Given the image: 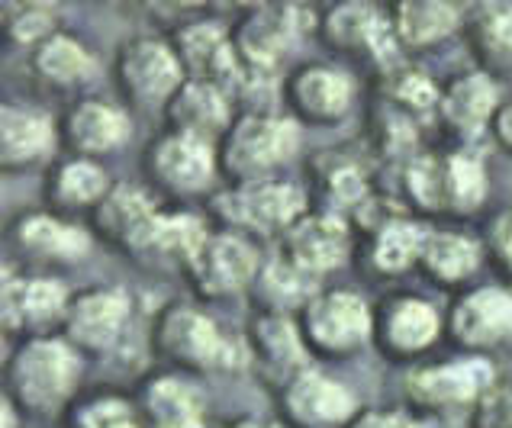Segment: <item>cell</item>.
Masks as SVG:
<instances>
[{
	"mask_svg": "<svg viewBox=\"0 0 512 428\" xmlns=\"http://www.w3.org/2000/svg\"><path fill=\"white\" fill-rule=\"evenodd\" d=\"M493 103H496L493 84L484 75H467V78H461L448 91V97H445V113H448V120L455 123V126L474 132V129L484 126V120H487L490 110H493Z\"/></svg>",
	"mask_w": 512,
	"mask_h": 428,
	"instance_id": "obj_23",
	"label": "cell"
},
{
	"mask_svg": "<svg viewBox=\"0 0 512 428\" xmlns=\"http://www.w3.org/2000/svg\"><path fill=\"white\" fill-rule=\"evenodd\" d=\"M203 242H207V235H203V226L197 223L194 216H162V219H158L155 245L194 258L203 248Z\"/></svg>",
	"mask_w": 512,
	"mask_h": 428,
	"instance_id": "obj_34",
	"label": "cell"
},
{
	"mask_svg": "<svg viewBox=\"0 0 512 428\" xmlns=\"http://www.w3.org/2000/svg\"><path fill=\"white\" fill-rule=\"evenodd\" d=\"M500 136L512 145V107L503 110V116H500Z\"/></svg>",
	"mask_w": 512,
	"mask_h": 428,
	"instance_id": "obj_41",
	"label": "cell"
},
{
	"mask_svg": "<svg viewBox=\"0 0 512 428\" xmlns=\"http://www.w3.org/2000/svg\"><path fill=\"white\" fill-rule=\"evenodd\" d=\"M258 342H261V351H265V358L271 364L297 367L303 361V351H300L297 335H294V329H290L284 319H265V322H258Z\"/></svg>",
	"mask_w": 512,
	"mask_h": 428,
	"instance_id": "obj_33",
	"label": "cell"
},
{
	"mask_svg": "<svg viewBox=\"0 0 512 428\" xmlns=\"http://www.w3.org/2000/svg\"><path fill=\"white\" fill-rule=\"evenodd\" d=\"M294 94H297V103L310 116L329 120V116L345 113L348 97H351V87H348V81L339 75V71L310 68V71H303V75L297 78Z\"/></svg>",
	"mask_w": 512,
	"mask_h": 428,
	"instance_id": "obj_20",
	"label": "cell"
},
{
	"mask_svg": "<svg viewBox=\"0 0 512 428\" xmlns=\"http://www.w3.org/2000/svg\"><path fill=\"white\" fill-rule=\"evenodd\" d=\"M181 52L184 62L200 75V81L216 87V81L236 78V55H232L226 33L216 23L190 26L181 36Z\"/></svg>",
	"mask_w": 512,
	"mask_h": 428,
	"instance_id": "obj_15",
	"label": "cell"
},
{
	"mask_svg": "<svg viewBox=\"0 0 512 428\" xmlns=\"http://www.w3.org/2000/svg\"><path fill=\"white\" fill-rule=\"evenodd\" d=\"M149 406L162 425H181V422H197L200 400L194 390H187L178 380H162L155 383L149 393Z\"/></svg>",
	"mask_w": 512,
	"mask_h": 428,
	"instance_id": "obj_30",
	"label": "cell"
},
{
	"mask_svg": "<svg viewBox=\"0 0 512 428\" xmlns=\"http://www.w3.org/2000/svg\"><path fill=\"white\" fill-rule=\"evenodd\" d=\"M39 71L52 81H78L91 71V55H87L75 39L55 36L39 52Z\"/></svg>",
	"mask_w": 512,
	"mask_h": 428,
	"instance_id": "obj_27",
	"label": "cell"
},
{
	"mask_svg": "<svg viewBox=\"0 0 512 428\" xmlns=\"http://www.w3.org/2000/svg\"><path fill=\"white\" fill-rule=\"evenodd\" d=\"M422 255H426L429 271L445 280L467 277L477 268V245L464 235H432L426 239Z\"/></svg>",
	"mask_w": 512,
	"mask_h": 428,
	"instance_id": "obj_26",
	"label": "cell"
},
{
	"mask_svg": "<svg viewBox=\"0 0 512 428\" xmlns=\"http://www.w3.org/2000/svg\"><path fill=\"white\" fill-rule=\"evenodd\" d=\"M190 261H194V274L203 290L226 293L242 287L255 274L258 255L252 245L236 239V235H219V239L203 242V248Z\"/></svg>",
	"mask_w": 512,
	"mask_h": 428,
	"instance_id": "obj_6",
	"label": "cell"
},
{
	"mask_svg": "<svg viewBox=\"0 0 512 428\" xmlns=\"http://www.w3.org/2000/svg\"><path fill=\"white\" fill-rule=\"evenodd\" d=\"M409 187H413V197L435 210V206L448 203V165H438L435 158H419L409 168Z\"/></svg>",
	"mask_w": 512,
	"mask_h": 428,
	"instance_id": "obj_32",
	"label": "cell"
},
{
	"mask_svg": "<svg viewBox=\"0 0 512 428\" xmlns=\"http://www.w3.org/2000/svg\"><path fill=\"white\" fill-rule=\"evenodd\" d=\"M294 10H261L242 29V49L255 65H271L294 33Z\"/></svg>",
	"mask_w": 512,
	"mask_h": 428,
	"instance_id": "obj_21",
	"label": "cell"
},
{
	"mask_svg": "<svg viewBox=\"0 0 512 428\" xmlns=\"http://www.w3.org/2000/svg\"><path fill=\"white\" fill-rule=\"evenodd\" d=\"M226 97L219 94V87L207 81H190L181 87L178 100L171 107V120L181 126L184 136H197L207 142L226 126Z\"/></svg>",
	"mask_w": 512,
	"mask_h": 428,
	"instance_id": "obj_14",
	"label": "cell"
},
{
	"mask_svg": "<svg viewBox=\"0 0 512 428\" xmlns=\"http://www.w3.org/2000/svg\"><path fill=\"white\" fill-rule=\"evenodd\" d=\"M438 332V316L429 303L406 300L390 313L387 319V338L390 345H397L400 351H416L426 348Z\"/></svg>",
	"mask_w": 512,
	"mask_h": 428,
	"instance_id": "obj_25",
	"label": "cell"
},
{
	"mask_svg": "<svg viewBox=\"0 0 512 428\" xmlns=\"http://www.w3.org/2000/svg\"><path fill=\"white\" fill-rule=\"evenodd\" d=\"M97 219L113 239L129 242V245H152L158 232V219L162 216L152 210L149 200H145L139 190L120 187L104 206H100Z\"/></svg>",
	"mask_w": 512,
	"mask_h": 428,
	"instance_id": "obj_13",
	"label": "cell"
},
{
	"mask_svg": "<svg viewBox=\"0 0 512 428\" xmlns=\"http://www.w3.org/2000/svg\"><path fill=\"white\" fill-rule=\"evenodd\" d=\"M297 149V126L287 120H265V116H248L229 139V168L232 171H261L277 161L290 158Z\"/></svg>",
	"mask_w": 512,
	"mask_h": 428,
	"instance_id": "obj_3",
	"label": "cell"
},
{
	"mask_svg": "<svg viewBox=\"0 0 512 428\" xmlns=\"http://www.w3.org/2000/svg\"><path fill=\"white\" fill-rule=\"evenodd\" d=\"M400 97L406 103H413V107L426 110V107H432V103H435V87L422 75H406L403 84H400Z\"/></svg>",
	"mask_w": 512,
	"mask_h": 428,
	"instance_id": "obj_38",
	"label": "cell"
},
{
	"mask_svg": "<svg viewBox=\"0 0 512 428\" xmlns=\"http://www.w3.org/2000/svg\"><path fill=\"white\" fill-rule=\"evenodd\" d=\"M351 428H413L403 416H393V412H368L361 416Z\"/></svg>",
	"mask_w": 512,
	"mask_h": 428,
	"instance_id": "obj_39",
	"label": "cell"
},
{
	"mask_svg": "<svg viewBox=\"0 0 512 428\" xmlns=\"http://www.w3.org/2000/svg\"><path fill=\"white\" fill-rule=\"evenodd\" d=\"M290 264L300 271H326L348 255V232L339 216H313L290 232Z\"/></svg>",
	"mask_w": 512,
	"mask_h": 428,
	"instance_id": "obj_7",
	"label": "cell"
},
{
	"mask_svg": "<svg viewBox=\"0 0 512 428\" xmlns=\"http://www.w3.org/2000/svg\"><path fill=\"white\" fill-rule=\"evenodd\" d=\"M129 132V123L120 110L107 107V103H81L68 120V136L71 142L84 152H104L120 145Z\"/></svg>",
	"mask_w": 512,
	"mask_h": 428,
	"instance_id": "obj_18",
	"label": "cell"
},
{
	"mask_svg": "<svg viewBox=\"0 0 512 428\" xmlns=\"http://www.w3.org/2000/svg\"><path fill=\"white\" fill-rule=\"evenodd\" d=\"M303 210V190L294 184H255L245 187L242 194L223 200V213L258 229H277L287 226L290 219Z\"/></svg>",
	"mask_w": 512,
	"mask_h": 428,
	"instance_id": "obj_8",
	"label": "cell"
},
{
	"mask_svg": "<svg viewBox=\"0 0 512 428\" xmlns=\"http://www.w3.org/2000/svg\"><path fill=\"white\" fill-rule=\"evenodd\" d=\"M458 23V10L442 4V0H409V4H400L397 10V29L406 42L413 46H422V42L442 39L445 33H451Z\"/></svg>",
	"mask_w": 512,
	"mask_h": 428,
	"instance_id": "obj_22",
	"label": "cell"
},
{
	"mask_svg": "<svg viewBox=\"0 0 512 428\" xmlns=\"http://www.w3.org/2000/svg\"><path fill=\"white\" fill-rule=\"evenodd\" d=\"M162 428H200L197 422H181V425H162Z\"/></svg>",
	"mask_w": 512,
	"mask_h": 428,
	"instance_id": "obj_43",
	"label": "cell"
},
{
	"mask_svg": "<svg viewBox=\"0 0 512 428\" xmlns=\"http://www.w3.org/2000/svg\"><path fill=\"white\" fill-rule=\"evenodd\" d=\"M123 87L139 100H162L181 81L178 58L155 39H133L120 52Z\"/></svg>",
	"mask_w": 512,
	"mask_h": 428,
	"instance_id": "obj_4",
	"label": "cell"
},
{
	"mask_svg": "<svg viewBox=\"0 0 512 428\" xmlns=\"http://www.w3.org/2000/svg\"><path fill=\"white\" fill-rule=\"evenodd\" d=\"M484 36L493 49H512V7H487L484 10Z\"/></svg>",
	"mask_w": 512,
	"mask_h": 428,
	"instance_id": "obj_35",
	"label": "cell"
},
{
	"mask_svg": "<svg viewBox=\"0 0 512 428\" xmlns=\"http://www.w3.org/2000/svg\"><path fill=\"white\" fill-rule=\"evenodd\" d=\"M52 145V123L49 116L26 107H7L0 120V149H4L7 165L39 158Z\"/></svg>",
	"mask_w": 512,
	"mask_h": 428,
	"instance_id": "obj_17",
	"label": "cell"
},
{
	"mask_svg": "<svg viewBox=\"0 0 512 428\" xmlns=\"http://www.w3.org/2000/svg\"><path fill=\"white\" fill-rule=\"evenodd\" d=\"M242 428H265V425H242Z\"/></svg>",
	"mask_w": 512,
	"mask_h": 428,
	"instance_id": "obj_45",
	"label": "cell"
},
{
	"mask_svg": "<svg viewBox=\"0 0 512 428\" xmlns=\"http://www.w3.org/2000/svg\"><path fill=\"white\" fill-rule=\"evenodd\" d=\"M290 409L306 422H342L351 416L355 400L339 383H332L323 374H303L290 387Z\"/></svg>",
	"mask_w": 512,
	"mask_h": 428,
	"instance_id": "obj_16",
	"label": "cell"
},
{
	"mask_svg": "<svg viewBox=\"0 0 512 428\" xmlns=\"http://www.w3.org/2000/svg\"><path fill=\"white\" fill-rule=\"evenodd\" d=\"M490 364L487 361H458L435 371H419L413 377V393L426 403H461L471 400L490 383Z\"/></svg>",
	"mask_w": 512,
	"mask_h": 428,
	"instance_id": "obj_11",
	"label": "cell"
},
{
	"mask_svg": "<svg viewBox=\"0 0 512 428\" xmlns=\"http://www.w3.org/2000/svg\"><path fill=\"white\" fill-rule=\"evenodd\" d=\"M455 332L471 345H493L512 335V297L503 290H480L455 313Z\"/></svg>",
	"mask_w": 512,
	"mask_h": 428,
	"instance_id": "obj_10",
	"label": "cell"
},
{
	"mask_svg": "<svg viewBox=\"0 0 512 428\" xmlns=\"http://www.w3.org/2000/svg\"><path fill=\"white\" fill-rule=\"evenodd\" d=\"M104 187L107 174L91 161H75V165H65L62 174H58V194L68 203H91L104 194Z\"/></svg>",
	"mask_w": 512,
	"mask_h": 428,
	"instance_id": "obj_31",
	"label": "cell"
},
{
	"mask_svg": "<svg viewBox=\"0 0 512 428\" xmlns=\"http://www.w3.org/2000/svg\"><path fill=\"white\" fill-rule=\"evenodd\" d=\"M506 255H509V261H512V229H509V235H506Z\"/></svg>",
	"mask_w": 512,
	"mask_h": 428,
	"instance_id": "obj_44",
	"label": "cell"
},
{
	"mask_svg": "<svg viewBox=\"0 0 512 428\" xmlns=\"http://www.w3.org/2000/svg\"><path fill=\"white\" fill-rule=\"evenodd\" d=\"M422 248H426V239L422 232L409 223H393L380 232L377 248H374V258H377V268L384 271H403L409 261H413Z\"/></svg>",
	"mask_w": 512,
	"mask_h": 428,
	"instance_id": "obj_28",
	"label": "cell"
},
{
	"mask_svg": "<svg viewBox=\"0 0 512 428\" xmlns=\"http://www.w3.org/2000/svg\"><path fill=\"white\" fill-rule=\"evenodd\" d=\"M52 26V17L46 10H39V7H29V10H23L17 20H13V36L17 39H23V42H29V39H36V36H42L46 29Z\"/></svg>",
	"mask_w": 512,
	"mask_h": 428,
	"instance_id": "obj_37",
	"label": "cell"
},
{
	"mask_svg": "<svg viewBox=\"0 0 512 428\" xmlns=\"http://www.w3.org/2000/svg\"><path fill=\"white\" fill-rule=\"evenodd\" d=\"M152 161H155V174L165 184L181 190H194L200 184H207L213 174L210 142H203L197 136H184V132H174V136L158 142Z\"/></svg>",
	"mask_w": 512,
	"mask_h": 428,
	"instance_id": "obj_9",
	"label": "cell"
},
{
	"mask_svg": "<svg viewBox=\"0 0 512 428\" xmlns=\"http://www.w3.org/2000/svg\"><path fill=\"white\" fill-rule=\"evenodd\" d=\"M487 177L484 165L471 155H458L448 161V203H455L458 210H474L484 200Z\"/></svg>",
	"mask_w": 512,
	"mask_h": 428,
	"instance_id": "obj_29",
	"label": "cell"
},
{
	"mask_svg": "<svg viewBox=\"0 0 512 428\" xmlns=\"http://www.w3.org/2000/svg\"><path fill=\"white\" fill-rule=\"evenodd\" d=\"M306 329L323 348L342 351L358 345L371 329L368 306L351 293H329V297L316 300L306 313Z\"/></svg>",
	"mask_w": 512,
	"mask_h": 428,
	"instance_id": "obj_5",
	"label": "cell"
},
{
	"mask_svg": "<svg viewBox=\"0 0 512 428\" xmlns=\"http://www.w3.org/2000/svg\"><path fill=\"white\" fill-rule=\"evenodd\" d=\"M20 239L26 248H33L39 255H52V258H78L87 252V235L81 229L62 226L49 216L26 219L20 226Z\"/></svg>",
	"mask_w": 512,
	"mask_h": 428,
	"instance_id": "obj_24",
	"label": "cell"
},
{
	"mask_svg": "<svg viewBox=\"0 0 512 428\" xmlns=\"http://www.w3.org/2000/svg\"><path fill=\"white\" fill-rule=\"evenodd\" d=\"M4 428H13V412H10V406H4Z\"/></svg>",
	"mask_w": 512,
	"mask_h": 428,
	"instance_id": "obj_42",
	"label": "cell"
},
{
	"mask_svg": "<svg viewBox=\"0 0 512 428\" xmlns=\"http://www.w3.org/2000/svg\"><path fill=\"white\" fill-rule=\"evenodd\" d=\"M87 428H136L123 403H97L84 412Z\"/></svg>",
	"mask_w": 512,
	"mask_h": 428,
	"instance_id": "obj_36",
	"label": "cell"
},
{
	"mask_svg": "<svg viewBox=\"0 0 512 428\" xmlns=\"http://www.w3.org/2000/svg\"><path fill=\"white\" fill-rule=\"evenodd\" d=\"M10 377L26 406L52 409L75 387L78 364L62 342H33L17 354Z\"/></svg>",
	"mask_w": 512,
	"mask_h": 428,
	"instance_id": "obj_1",
	"label": "cell"
},
{
	"mask_svg": "<svg viewBox=\"0 0 512 428\" xmlns=\"http://www.w3.org/2000/svg\"><path fill=\"white\" fill-rule=\"evenodd\" d=\"M158 342L171 358L194 367H219L232 358L226 338L207 316L194 313V309H171L158 326Z\"/></svg>",
	"mask_w": 512,
	"mask_h": 428,
	"instance_id": "obj_2",
	"label": "cell"
},
{
	"mask_svg": "<svg viewBox=\"0 0 512 428\" xmlns=\"http://www.w3.org/2000/svg\"><path fill=\"white\" fill-rule=\"evenodd\" d=\"M332 187H335V194H339L342 200L361 197V177H358V171H339V174H335Z\"/></svg>",
	"mask_w": 512,
	"mask_h": 428,
	"instance_id": "obj_40",
	"label": "cell"
},
{
	"mask_svg": "<svg viewBox=\"0 0 512 428\" xmlns=\"http://www.w3.org/2000/svg\"><path fill=\"white\" fill-rule=\"evenodd\" d=\"M126 309L129 306H126L123 293H113V290L87 293V297H81L75 303V309H71L68 329L81 345L104 348L113 342L116 332H120L123 319H126Z\"/></svg>",
	"mask_w": 512,
	"mask_h": 428,
	"instance_id": "obj_12",
	"label": "cell"
},
{
	"mask_svg": "<svg viewBox=\"0 0 512 428\" xmlns=\"http://www.w3.org/2000/svg\"><path fill=\"white\" fill-rule=\"evenodd\" d=\"M65 306V287L55 280H29V284H4V316L13 322H52Z\"/></svg>",
	"mask_w": 512,
	"mask_h": 428,
	"instance_id": "obj_19",
	"label": "cell"
}]
</instances>
